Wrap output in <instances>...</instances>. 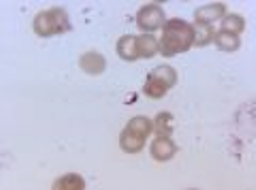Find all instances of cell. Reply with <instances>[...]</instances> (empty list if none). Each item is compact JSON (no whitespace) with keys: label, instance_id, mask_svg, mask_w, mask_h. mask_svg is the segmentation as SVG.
<instances>
[{"label":"cell","instance_id":"cell-1","mask_svg":"<svg viewBox=\"0 0 256 190\" xmlns=\"http://www.w3.org/2000/svg\"><path fill=\"white\" fill-rule=\"evenodd\" d=\"M194 47V28L180 18L169 20L162 28V38L158 41V52L164 58H173L178 54H186Z\"/></svg>","mask_w":256,"mask_h":190},{"label":"cell","instance_id":"cell-2","mask_svg":"<svg viewBox=\"0 0 256 190\" xmlns=\"http://www.w3.org/2000/svg\"><path fill=\"white\" fill-rule=\"evenodd\" d=\"M152 132H154V124H152L150 118H146V116L132 118V120L126 124L122 134H120V148H122L126 154H137L143 150V146H146V141Z\"/></svg>","mask_w":256,"mask_h":190},{"label":"cell","instance_id":"cell-3","mask_svg":"<svg viewBox=\"0 0 256 190\" xmlns=\"http://www.w3.org/2000/svg\"><path fill=\"white\" fill-rule=\"evenodd\" d=\"M32 28H34L36 36L52 38V36L68 32L70 20H68V15L64 9H50V11H43V13L36 15L34 22H32Z\"/></svg>","mask_w":256,"mask_h":190},{"label":"cell","instance_id":"cell-4","mask_svg":"<svg viewBox=\"0 0 256 190\" xmlns=\"http://www.w3.org/2000/svg\"><path fill=\"white\" fill-rule=\"evenodd\" d=\"M164 24H166V18L160 4H146L137 13V26L143 30V34L156 32V30L164 28Z\"/></svg>","mask_w":256,"mask_h":190},{"label":"cell","instance_id":"cell-5","mask_svg":"<svg viewBox=\"0 0 256 190\" xmlns=\"http://www.w3.org/2000/svg\"><path fill=\"white\" fill-rule=\"evenodd\" d=\"M150 150H152V158L158 162H166L178 154V146H175V141L171 137H156Z\"/></svg>","mask_w":256,"mask_h":190},{"label":"cell","instance_id":"cell-6","mask_svg":"<svg viewBox=\"0 0 256 190\" xmlns=\"http://www.w3.org/2000/svg\"><path fill=\"white\" fill-rule=\"evenodd\" d=\"M226 15V6L222 2H214V4H207L201 6V9L194 11V22L196 24H207V26H214V22L222 20Z\"/></svg>","mask_w":256,"mask_h":190},{"label":"cell","instance_id":"cell-7","mask_svg":"<svg viewBox=\"0 0 256 190\" xmlns=\"http://www.w3.org/2000/svg\"><path fill=\"white\" fill-rule=\"evenodd\" d=\"M79 66H82V70L88 75H100V73H105V68H107V60L102 58L98 52H86L84 56L79 58Z\"/></svg>","mask_w":256,"mask_h":190},{"label":"cell","instance_id":"cell-8","mask_svg":"<svg viewBox=\"0 0 256 190\" xmlns=\"http://www.w3.org/2000/svg\"><path fill=\"white\" fill-rule=\"evenodd\" d=\"M118 56L126 60V62H134L139 60V47H137V36L132 34H124L118 41Z\"/></svg>","mask_w":256,"mask_h":190},{"label":"cell","instance_id":"cell-9","mask_svg":"<svg viewBox=\"0 0 256 190\" xmlns=\"http://www.w3.org/2000/svg\"><path fill=\"white\" fill-rule=\"evenodd\" d=\"M214 43H216V47H218L220 52L230 54V52H237L239 47H242V38H239V34H230V32L220 30V32H216Z\"/></svg>","mask_w":256,"mask_h":190},{"label":"cell","instance_id":"cell-10","mask_svg":"<svg viewBox=\"0 0 256 190\" xmlns=\"http://www.w3.org/2000/svg\"><path fill=\"white\" fill-rule=\"evenodd\" d=\"M150 77H154V79H158L160 84H164L166 88H173L175 84H178V70H175L173 66H169V64H162V66H156L154 70L150 73Z\"/></svg>","mask_w":256,"mask_h":190},{"label":"cell","instance_id":"cell-11","mask_svg":"<svg viewBox=\"0 0 256 190\" xmlns=\"http://www.w3.org/2000/svg\"><path fill=\"white\" fill-rule=\"evenodd\" d=\"M86 188V180L77 173H66L60 180H56L54 190H84Z\"/></svg>","mask_w":256,"mask_h":190},{"label":"cell","instance_id":"cell-12","mask_svg":"<svg viewBox=\"0 0 256 190\" xmlns=\"http://www.w3.org/2000/svg\"><path fill=\"white\" fill-rule=\"evenodd\" d=\"M152 124H154L156 137H171L173 134V116L169 112H160Z\"/></svg>","mask_w":256,"mask_h":190},{"label":"cell","instance_id":"cell-13","mask_svg":"<svg viewBox=\"0 0 256 190\" xmlns=\"http://www.w3.org/2000/svg\"><path fill=\"white\" fill-rule=\"evenodd\" d=\"M137 47H139V58H154L158 54V41L152 34H141L137 36Z\"/></svg>","mask_w":256,"mask_h":190},{"label":"cell","instance_id":"cell-14","mask_svg":"<svg viewBox=\"0 0 256 190\" xmlns=\"http://www.w3.org/2000/svg\"><path fill=\"white\" fill-rule=\"evenodd\" d=\"M192 28H194V45L196 47H205V45L214 43L216 32L212 26H207V24H194Z\"/></svg>","mask_w":256,"mask_h":190},{"label":"cell","instance_id":"cell-15","mask_svg":"<svg viewBox=\"0 0 256 190\" xmlns=\"http://www.w3.org/2000/svg\"><path fill=\"white\" fill-rule=\"evenodd\" d=\"M143 92H146V96L158 100V98H162L164 94L169 92V88H166L164 84H160L158 79H154V77L148 75V82H146V86H143Z\"/></svg>","mask_w":256,"mask_h":190},{"label":"cell","instance_id":"cell-16","mask_svg":"<svg viewBox=\"0 0 256 190\" xmlns=\"http://www.w3.org/2000/svg\"><path fill=\"white\" fill-rule=\"evenodd\" d=\"M246 28V20L242 15H224L222 18V30L224 32H230V34H239L244 32Z\"/></svg>","mask_w":256,"mask_h":190}]
</instances>
